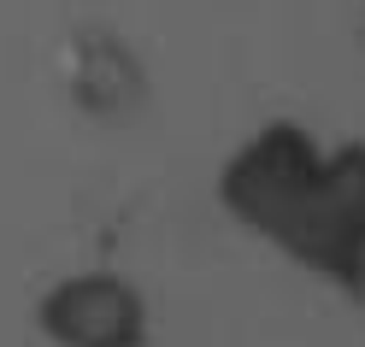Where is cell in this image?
<instances>
[{
	"label": "cell",
	"mask_w": 365,
	"mask_h": 347,
	"mask_svg": "<svg viewBox=\"0 0 365 347\" xmlns=\"http://www.w3.org/2000/svg\"><path fill=\"white\" fill-rule=\"evenodd\" d=\"M259 236L318 276L365 283V147H341L336 159L318 153Z\"/></svg>",
	"instance_id": "obj_1"
},
{
	"label": "cell",
	"mask_w": 365,
	"mask_h": 347,
	"mask_svg": "<svg viewBox=\"0 0 365 347\" xmlns=\"http://www.w3.org/2000/svg\"><path fill=\"white\" fill-rule=\"evenodd\" d=\"M53 347H148V300L118 271H77L36 306Z\"/></svg>",
	"instance_id": "obj_2"
}]
</instances>
